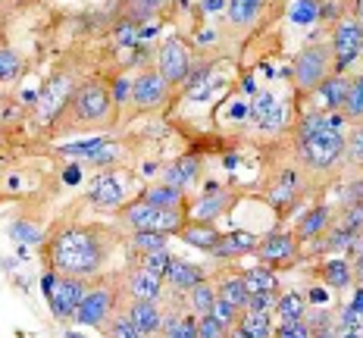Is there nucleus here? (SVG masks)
<instances>
[{
    "label": "nucleus",
    "instance_id": "19",
    "mask_svg": "<svg viewBox=\"0 0 363 338\" xmlns=\"http://www.w3.org/2000/svg\"><path fill=\"white\" fill-rule=\"evenodd\" d=\"M179 238L185 244L198 247V251H213V247L219 244V238H223V232L216 229L213 222H201V220H185V225L179 229Z\"/></svg>",
    "mask_w": 363,
    "mask_h": 338
},
{
    "label": "nucleus",
    "instance_id": "38",
    "mask_svg": "<svg viewBox=\"0 0 363 338\" xmlns=\"http://www.w3.org/2000/svg\"><path fill=\"white\" fill-rule=\"evenodd\" d=\"M260 6H263V0H232L229 4V19L235 22V26H247V22L257 19Z\"/></svg>",
    "mask_w": 363,
    "mask_h": 338
},
{
    "label": "nucleus",
    "instance_id": "29",
    "mask_svg": "<svg viewBox=\"0 0 363 338\" xmlns=\"http://www.w3.org/2000/svg\"><path fill=\"white\" fill-rule=\"evenodd\" d=\"M245 285H247V291H272L276 295L279 291V276H276V269L272 266H267V263H257V266H251V269H245Z\"/></svg>",
    "mask_w": 363,
    "mask_h": 338
},
{
    "label": "nucleus",
    "instance_id": "42",
    "mask_svg": "<svg viewBox=\"0 0 363 338\" xmlns=\"http://www.w3.org/2000/svg\"><path fill=\"white\" fill-rule=\"evenodd\" d=\"M210 313H213V320L223 322L225 329H232L241 320V307H235L232 300H223V298H216V304H213V310Z\"/></svg>",
    "mask_w": 363,
    "mask_h": 338
},
{
    "label": "nucleus",
    "instance_id": "25",
    "mask_svg": "<svg viewBox=\"0 0 363 338\" xmlns=\"http://www.w3.org/2000/svg\"><path fill=\"white\" fill-rule=\"evenodd\" d=\"M320 279H323L326 288L342 291V288H347V285L354 282V266L347 260H342V257H332V260H326L320 266Z\"/></svg>",
    "mask_w": 363,
    "mask_h": 338
},
{
    "label": "nucleus",
    "instance_id": "52",
    "mask_svg": "<svg viewBox=\"0 0 363 338\" xmlns=\"http://www.w3.org/2000/svg\"><path fill=\"white\" fill-rule=\"evenodd\" d=\"M116 157H119V147L113 145V141H107V145L97 150V154L91 157L88 163H97V167H110V163H116Z\"/></svg>",
    "mask_w": 363,
    "mask_h": 338
},
{
    "label": "nucleus",
    "instance_id": "48",
    "mask_svg": "<svg viewBox=\"0 0 363 338\" xmlns=\"http://www.w3.org/2000/svg\"><path fill=\"white\" fill-rule=\"evenodd\" d=\"M276 298L272 291H254V295H247V304L245 310H254V313H272V307H276Z\"/></svg>",
    "mask_w": 363,
    "mask_h": 338
},
{
    "label": "nucleus",
    "instance_id": "35",
    "mask_svg": "<svg viewBox=\"0 0 363 338\" xmlns=\"http://www.w3.org/2000/svg\"><path fill=\"white\" fill-rule=\"evenodd\" d=\"M276 107H279L276 94H272V91H257L254 101H251V107H247V116H251V123L260 129V125L272 116V110H276Z\"/></svg>",
    "mask_w": 363,
    "mask_h": 338
},
{
    "label": "nucleus",
    "instance_id": "40",
    "mask_svg": "<svg viewBox=\"0 0 363 338\" xmlns=\"http://www.w3.org/2000/svg\"><path fill=\"white\" fill-rule=\"evenodd\" d=\"M291 22L294 26H316L320 22V0H298L291 6Z\"/></svg>",
    "mask_w": 363,
    "mask_h": 338
},
{
    "label": "nucleus",
    "instance_id": "11",
    "mask_svg": "<svg viewBox=\"0 0 363 338\" xmlns=\"http://www.w3.org/2000/svg\"><path fill=\"white\" fill-rule=\"evenodd\" d=\"M169 88L172 85L163 79L160 72H157V66L154 69H145V72H138L132 79V103L138 110H157V107H163L166 103Z\"/></svg>",
    "mask_w": 363,
    "mask_h": 338
},
{
    "label": "nucleus",
    "instance_id": "15",
    "mask_svg": "<svg viewBox=\"0 0 363 338\" xmlns=\"http://www.w3.org/2000/svg\"><path fill=\"white\" fill-rule=\"evenodd\" d=\"M125 313L132 317V322L141 329L147 338L154 335H163V322H166V313L157 300H128Z\"/></svg>",
    "mask_w": 363,
    "mask_h": 338
},
{
    "label": "nucleus",
    "instance_id": "33",
    "mask_svg": "<svg viewBox=\"0 0 363 338\" xmlns=\"http://www.w3.org/2000/svg\"><path fill=\"white\" fill-rule=\"evenodd\" d=\"M166 242H169V235H163V232H132L128 235V251L135 254L166 251Z\"/></svg>",
    "mask_w": 363,
    "mask_h": 338
},
{
    "label": "nucleus",
    "instance_id": "24",
    "mask_svg": "<svg viewBox=\"0 0 363 338\" xmlns=\"http://www.w3.org/2000/svg\"><path fill=\"white\" fill-rule=\"evenodd\" d=\"M347 88H351V79L342 72H332L326 81H323L320 88H316V94L323 97V103H326L329 113H342L345 107V97H347Z\"/></svg>",
    "mask_w": 363,
    "mask_h": 338
},
{
    "label": "nucleus",
    "instance_id": "37",
    "mask_svg": "<svg viewBox=\"0 0 363 338\" xmlns=\"http://www.w3.org/2000/svg\"><path fill=\"white\" fill-rule=\"evenodd\" d=\"M22 69H26V66H22V57L13 47H6V44H4V47H0V85L16 81L22 75Z\"/></svg>",
    "mask_w": 363,
    "mask_h": 338
},
{
    "label": "nucleus",
    "instance_id": "27",
    "mask_svg": "<svg viewBox=\"0 0 363 338\" xmlns=\"http://www.w3.org/2000/svg\"><path fill=\"white\" fill-rule=\"evenodd\" d=\"M216 295L223 300H232L235 307L245 310L247 295H251V291H247L245 276H241V273H223V276H219V282H216Z\"/></svg>",
    "mask_w": 363,
    "mask_h": 338
},
{
    "label": "nucleus",
    "instance_id": "53",
    "mask_svg": "<svg viewBox=\"0 0 363 338\" xmlns=\"http://www.w3.org/2000/svg\"><path fill=\"white\" fill-rule=\"evenodd\" d=\"M363 201V182H357V185H351L345 191V204H360Z\"/></svg>",
    "mask_w": 363,
    "mask_h": 338
},
{
    "label": "nucleus",
    "instance_id": "36",
    "mask_svg": "<svg viewBox=\"0 0 363 338\" xmlns=\"http://www.w3.org/2000/svg\"><path fill=\"white\" fill-rule=\"evenodd\" d=\"M345 119H354V123H363V72L357 79H351V88H347V97H345Z\"/></svg>",
    "mask_w": 363,
    "mask_h": 338
},
{
    "label": "nucleus",
    "instance_id": "16",
    "mask_svg": "<svg viewBox=\"0 0 363 338\" xmlns=\"http://www.w3.org/2000/svg\"><path fill=\"white\" fill-rule=\"evenodd\" d=\"M203 279H207L203 266H198V263H188V260H176V257H172L169 269H166V276H163L166 288H169V291H185V295L198 282H203Z\"/></svg>",
    "mask_w": 363,
    "mask_h": 338
},
{
    "label": "nucleus",
    "instance_id": "43",
    "mask_svg": "<svg viewBox=\"0 0 363 338\" xmlns=\"http://www.w3.org/2000/svg\"><path fill=\"white\" fill-rule=\"evenodd\" d=\"M6 232H10V238H16L19 244H41V232H38L28 220H16Z\"/></svg>",
    "mask_w": 363,
    "mask_h": 338
},
{
    "label": "nucleus",
    "instance_id": "62",
    "mask_svg": "<svg viewBox=\"0 0 363 338\" xmlns=\"http://www.w3.org/2000/svg\"><path fill=\"white\" fill-rule=\"evenodd\" d=\"M69 338H79V335H72V332H69Z\"/></svg>",
    "mask_w": 363,
    "mask_h": 338
},
{
    "label": "nucleus",
    "instance_id": "14",
    "mask_svg": "<svg viewBox=\"0 0 363 338\" xmlns=\"http://www.w3.org/2000/svg\"><path fill=\"white\" fill-rule=\"evenodd\" d=\"M123 282H125L123 295H128V300H157V304H160L163 295H166V282L160 279V276L145 273L141 266L128 269Z\"/></svg>",
    "mask_w": 363,
    "mask_h": 338
},
{
    "label": "nucleus",
    "instance_id": "13",
    "mask_svg": "<svg viewBox=\"0 0 363 338\" xmlns=\"http://www.w3.org/2000/svg\"><path fill=\"white\" fill-rule=\"evenodd\" d=\"M69 97H72V85L66 75L50 79L48 88L38 94V116H41V123H50L54 116H60V113L69 107Z\"/></svg>",
    "mask_w": 363,
    "mask_h": 338
},
{
    "label": "nucleus",
    "instance_id": "18",
    "mask_svg": "<svg viewBox=\"0 0 363 338\" xmlns=\"http://www.w3.org/2000/svg\"><path fill=\"white\" fill-rule=\"evenodd\" d=\"M257 242H260V238L251 235V232L235 229V232H225V235L219 238V244L210 254H213L216 260H238V257H245V254H254Z\"/></svg>",
    "mask_w": 363,
    "mask_h": 338
},
{
    "label": "nucleus",
    "instance_id": "32",
    "mask_svg": "<svg viewBox=\"0 0 363 338\" xmlns=\"http://www.w3.org/2000/svg\"><path fill=\"white\" fill-rule=\"evenodd\" d=\"M238 326L245 329L247 335L254 338H272L276 335V326H272V313H254V310H241Z\"/></svg>",
    "mask_w": 363,
    "mask_h": 338
},
{
    "label": "nucleus",
    "instance_id": "23",
    "mask_svg": "<svg viewBox=\"0 0 363 338\" xmlns=\"http://www.w3.org/2000/svg\"><path fill=\"white\" fill-rule=\"evenodd\" d=\"M141 201H147V204L154 207H163V210H182L185 207V191L169 182H157V185H147L145 191H141Z\"/></svg>",
    "mask_w": 363,
    "mask_h": 338
},
{
    "label": "nucleus",
    "instance_id": "6",
    "mask_svg": "<svg viewBox=\"0 0 363 338\" xmlns=\"http://www.w3.org/2000/svg\"><path fill=\"white\" fill-rule=\"evenodd\" d=\"M363 57V26L357 16H342L332 32V72L347 75L354 63Z\"/></svg>",
    "mask_w": 363,
    "mask_h": 338
},
{
    "label": "nucleus",
    "instance_id": "51",
    "mask_svg": "<svg viewBox=\"0 0 363 338\" xmlns=\"http://www.w3.org/2000/svg\"><path fill=\"white\" fill-rule=\"evenodd\" d=\"M110 97H113V107L125 103L128 97H132V79H128V75H119V79H113V85H110Z\"/></svg>",
    "mask_w": 363,
    "mask_h": 338
},
{
    "label": "nucleus",
    "instance_id": "10",
    "mask_svg": "<svg viewBox=\"0 0 363 338\" xmlns=\"http://www.w3.org/2000/svg\"><path fill=\"white\" fill-rule=\"evenodd\" d=\"M298 238H294V232H269V235H263L260 242H257V260L267 263V266H291L294 260H298Z\"/></svg>",
    "mask_w": 363,
    "mask_h": 338
},
{
    "label": "nucleus",
    "instance_id": "63",
    "mask_svg": "<svg viewBox=\"0 0 363 338\" xmlns=\"http://www.w3.org/2000/svg\"><path fill=\"white\" fill-rule=\"evenodd\" d=\"M360 320H363V310H360Z\"/></svg>",
    "mask_w": 363,
    "mask_h": 338
},
{
    "label": "nucleus",
    "instance_id": "61",
    "mask_svg": "<svg viewBox=\"0 0 363 338\" xmlns=\"http://www.w3.org/2000/svg\"><path fill=\"white\" fill-rule=\"evenodd\" d=\"M357 22L363 26V0H357Z\"/></svg>",
    "mask_w": 363,
    "mask_h": 338
},
{
    "label": "nucleus",
    "instance_id": "46",
    "mask_svg": "<svg viewBox=\"0 0 363 338\" xmlns=\"http://www.w3.org/2000/svg\"><path fill=\"white\" fill-rule=\"evenodd\" d=\"M116 41H119V47H138V44H141L138 22H132V19H123V22H119V28H116Z\"/></svg>",
    "mask_w": 363,
    "mask_h": 338
},
{
    "label": "nucleus",
    "instance_id": "39",
    "mask_svg": "<svg viewBox=\"0 0 363 338\" xmlns=\"http://www.w3.org/2000/svg\"><path fill=\"white\" fill-rule=\"evenodd\" d=\"M169 263H172V257H169V251H150V254H138V266L145 269V273H150V276H166V269H169Z\"/></svg>",
    "mask_w": 363,
    "mask_h": 338
},
{
    "label": "nucleus",
    "instance_id": "31",
    "mask_svg": "<svg viewBox=\"0 0 363 338\" xmlns=\"http://www.w3.org/2000/svg\"><path fill=\"white\" fill-rule=\"evenodd\" d=\"M354 232L345 229V225H332V229H326L320 238H316V251L323 254H335V251H347V247L354 244Z\"/></svg>",
    "mask_w": 363,
    "mask_h": 338
},
{
    "label": "nucleus",
    "instance_id": "57",
    "mask_svg": "<svg viewBox=\"0 0 363 338\" xmlns=\"http://www.w3.org/2000/svg\"><path fill=\"white\" fill-rule=\"evenodd\" d=\"M354 276H357V282L363 285V254L360 257H354Z\"/></svg>",
    "mask_w": 363,
    "mask_h": 338
},
{
    "label": "nucleus",
    "instance_id": "60",
    "mask_svg": "<svg viewBox=\"0 0 363 338\" xmlns=\"http://www.w3.org/2000/svg\"><path fill=\"white\" fill-rule=\"evenodd\" d=\"M313 338H338V332H332V329H320V332H313Z\"/></svg>",
    "mask_w": 363,
    "mask_h": 338
},
{
    "label": "nucleus",
    "instance_id": "5",
    "mask_svg": "<svg viewBox=\"0 0 363 338\" xmlns=\"http://www.w3.org/2000/svg\"><path fill=\"white\" fill-rule=\"evenodd\" d=\"M332 75V44H307V47L298 50L291 66V79L301 91H316Z\"/></svg>",
    "mask_w": 363,
    "mask_h": 338
},
{
    "label": "nucleus",
    "instance_id": "4",
    "mask_svg": "<svg viewBox=\"0 0 363 338\" xmlns=\"http://www.w3.org/2000/svg\"><path fill=\"white\" fill-rule=\"evenodd\" d=\"M345 147H347V138L345 132H313L310 138L298 141V154H301V163L307 169H316V172H326L332 167L345 160Z\"/></svg>",
    "mask_w": 363,
    "mask_h": 338
},
{
    "label": "nucleus",
    "instance_id": "49",
    "mask_svg": "<svg viewBox=\"0 0 363 338\" xmlns=\"http://www.w3.org/2000/svg\"><path fill=\"white\" fill-rule=\"evenodd\" d=\"M198 338H229V329L213 320V313L198 317Z\"/></svg>",
    "mask_w": 363,
    "mask_h": 338
},
{
    "label": "nucleus",
    "instance_id": "55",
    "mask_svg": "<svg viewBox=\"0 0 363 338\" xmlns=\"http://www.w3.org/2000/svg\"><path fill=\"white\" fill-rule=\"evenodd\" d=\"M326 300H329L326 288H310L307 291V304H326Z\"/></svg>",
    "mask_w": 363,
    "mask_h": 338
},
{
    "label": "nucleus",
    "instance_id": "50",
    "mask_svg": "<svg viewBox=\"0 0 363 338\" xmlns=\"http://www.w3.org/2000/svg\"><path fill=\"white\" fill-rule=\"evenodd\" d=\"M163 4H166V0H135V13H132V16H128V19H132V22H138V26H141V22H147V19L154 16L157 10H160Z\"/></svg>",
    "mask_w": 363,
    "mask_h": 338
},
{
    "label": "nucleus",
    "instance_id": "7",
    "mask_svg": "<svg viewBox=\"0 0 363 338\" xmlns=\"http://www.w3.org/2000/svg\"><path fill=\"white\" fill-rule=\"evenodd\" d=\"M119 295L123 291L119 288H113V285H91L88 288V295L85 300H82V307L75 310V322L79 326H94V329H104L110 322V317L116 313V307H119Z\"/></svg>",
    "mask_w": 363,
    "mask_h": 338
},
{
    "label": "nucleus",
    "instance_id": "54",
    "mask_svg": "<svg viewBox=\"0 0 363 338\" xmlns=\"http://www.w3.org/2000/svg\"><path fill=\"white\" fill-rule=\"evenodd\" d=\"M79 179H82V167H79V163L66 167V172H63V182L66 185H79Z\"/></svg>",
    "mask_w": 363,
    "mask_h": 338
},
{
    "label": "nucleus",
    "instance_id": "8",
    "mask_svg": "<svg viewBox=\"0 0 363 338\" xmlns=\"http://www.w3.org/2000/svg\"><path fill=\"white\" fill-rule=\"evenodd\" d=\"M91 285L85 279H75V276H63L57 273V282H54V291L48 295V304H50V313L57 320H72L75 310L82 307Z\"/></svg>",
    "mask_w": 363,
    "mask_h": 338
},
{
    "label": "nucleus",
    "instance_id": "9",
    "mask_svg": "<svg viewBox=\"0 0 363 338\" xmlns=\"http://www.w3.org/2000/svg\"><path fill=\"white\" fill-rule=\"evenodd\" d=\"M157 72L163 75L169 85H182L191 75V54L182 38H169L160 50H157Z\"/></svg>",
    "mask_w": 363,
    "mask_h": 338
},
{
    "label": "nucleus",
    "instance_id": "17",
    "mask_svg": "<svg viewBox=\"0 0 363 338\" xmlns=\"http://www.w3.org/2000/svg\"><path fill=\"white\" fill-rule=\"evenodd\" d=\"M232 194L225 191V188H219L216 182H207V188H203V194L198 201H194V213L191 220H201V222H213L219 213H223L225 207H229Z\"/></svg>",
    "mask_w": 363,
    "mask_h": 338
},
{
    "label": "nucleus",
    "instance_id": "22",
    "mask_svg": "<svg viewBox=\"0 0 363 338\" xmlns=\"http://www.w3.org/2000/svg\"><path fill=\"white\" fill-rule=\"evenodd\" d=\"M198 176H201V160H198V157H179L176 163H169V167H166L163 182H169V185L182 188V191H188V188L198 182Z\"/></svg>",
    "mask_w": 363,
    "mask_h": 338
},
{
    "label": "nucleus",
    "instance_id": "28",
    "mask_svg": "<svg viewBox=\"0 0 363 338\" xmlns=\"http://www.w3.org/2000/svg\"><path fill=\"white\" fill-rule=\"evenodd\" d=\"M163 338H198V317L194 313L169 310L163 322Z\"/></svg>",
    "mask_w": 363,
    "mask_h": 338
},
{
    "label": "nucleus",
    "instance_id": "45",
    "mask_svg": "<svg viewBox=\"0 0 363 338\" xmlns=\"http://www.w3.org/2000/svg\"><path fill=\"white\" fill-rule=\"evenodd\" d=\"M338 225L351 229L354 235H363V201H360V204H345V210H342V222H338Z\"/></svg>",
    "mask_w": 363,
    "mask_h": 338
},
{
    "label": "nucleus",
    "instance_id": "30",
    "mask_svg": "<svg viewBox=\"0 0 363 338\" xmlns=\"http://www.w3.org/2000/svg\"><path fill=\"white\" fill-rule=\"evenodd\" d=\"M216 298H219L216 295V285L210 279H203V282H198L191 291H188V307H191L194 317H207V313L213 310Z\"/></svg>",
    "mask_w": 363,
    "mask_h": 338
},
{
    "label": "nucleus",
    "instance_id": "12",
    "mask_svg": "<svg viewBox=\"0 0 363 338\" xmlns=\"http://www.w3.org/2000/svg\"><path fill=\"white\" fill-rule=\"evenodd\" d=\"M88 204L97 210H119L125 204V188L116 172H101L88 188Z\"/></svg>",
    "mask_w": 363,
    "mask_h": 338
},
{
    "label": "nucleus",
    "instance_id": "2",
    "mask_svg": "<svg viewBox=\"0 0 363 338\" xmlns=\"http://www.w3.org/2000/svg\"><path fill=\"white\" fill-rule=\"evenodd\" d=\"M66 119L69 125H107L113 123V97L110 85L91 79L85 85H79L69 97V107H66Z\"/></svg>",
    "mask_w": 363,
    "mask_h": 338
},
{
    "label": "nucleus",
    "instance_id": "44",
    "mask_svg": "<svg viewBox=\"0 0 363 338\" xmlns=\"http://www.w3.org/2000/svg\"><path fill=\"white\" fill-rule=\"evenodd\" d=\"M345 157L354 167H363V123L354 125L351 138H347V147H345Z\"/></svg>",
    "mask_w": 363,
    "mask_h": 338
},
{
    "label": "nucleus",
    "instance_id": "56",
    "mask_svg": "<svg viewBox=\"0 0 363 338\" xmlns=\"http://www.w3.org/2000/svg\"><path fill=\"white\" fill-rule=\"evenodd\" d=\"M338 320H342V326H354V322H360V313L354 310L351 304H347L345 310H342V317H338Z\"/></svg>",
    "mask_w": 363,
    "mask_h": 338
},
{
    "label": "nucleus",
    "instance_id": "1",
    "mask_svg": "<svg viewBox=\"0 0 363 338\" xmlns=\"http://www.w3.org/2000/svg\"><path fill=\"white\" fill-rule=\"evenodd\" d=\"M113 254V232L101 229V225H63L54 232L48 244V263L50 269L63 276H75V279H97L104 273Z\"/></svg>",
    "mask_w": 363,
    "mask_h": 338
},
{
    "label": "nucleus",
    "instance_id": "58",
    "mask_svg": "<svg viewBox=\"0 0 363 338\" xmlns=\"http://www.w3.org/2000/svg\"><path fill=\"white\" fill-rule=\"evenodd\" d=\"M229 338H254V335H247V332H245V329H241V326H238V322H235V326H232V329H229Z\"/></svg>",
    "mask_w": 363,
    "mask_h": 338
},
{
    "label": "nucleus",
    "instance_id": "21",
    "mask_svg": "<svg viewBox=\"0 0 363 338\" xmlns=\"http://www.w3.org/2000/svg\"><path fill=\"white\" fill-rule=\"evenodd\" d=\"M329 225H332V210L329 207H313L301 216L298 225H294V238H298V242H316Z\"/></svg>",
    "mask_w": 363,
    "mask_h": 338
},
{
    "label": "nucleus",
    "instance_id": "3",
    "mask_svg": "<svg viewBox=\"0 0 363 338\" xmlns=\"http://www.w3.org/2000/svg\"><path fill=\"white\" fill-rule=\"evenodd\" d=\"M116 216L128 232H163V235H179V229L188 220L182 210H163L141 198L132 204H123L116 210Z\"/></svg>",
    "mask_w": 363,
    "mask_h": 338
},
{
    "label": "nucleus",
    "instance_id": "34",
    "mask_svg": "<svg viewBox=\"0 0 363 338\" xmlns=\"http://www.w3.org/2000/svg\"><path fill=\"white\" fill-rule=\"evenodd\" d=\"M104 332H107V338H147V335L132 322V317H128L125 310H116V313H113L110 322L104 326Z\"/></svg>",
    "mask_w": 363,
    "mask_h": 338
},
{
    "label": "nucleus",
    "instance_id": "41",
    "mask_svg": "<svg viewBox=\"0 0 363 338\" xmlns=\"http://www.w3.org/2000/svg\"><path fill=\"white\" fill-rule=\"evenodd\" d=\"M107 141L104 138H94V141H79V145H66V147H60V154H66V157H75V160H82V163H88L91 157L97 154Z\"/></svg>",
    "mask_w": 363,
    "mask_h": 338
},
{
    "label": "nucleus",
    "instance_id": "59",
    "mask_svg": "<svg viewBox=\"0 0 363 338\" xmlns=\"http://www.w3.org/2000/svg\"><path fill=\"white\" fill-rule=\"evenodd\" d=\"M203 10H223V0H203Z\"/></svg>",
    "mask_w": 363,
    "mask_h": 338
},
{
    "label": "nucleus",
    "instance_id": "20",
    "mask_svg": "<svg viewBox=\"0 0 363 338\" xmlns=\"http://www.w3.org/2000/svg\"><path fill=\"white\" fill-rule=\"evenodd\" d=\"M298 194H301V172L298 169H285L282 176L276 179V185H269L267 201L276 210H289L294 201H298Z\"/></svg>",
    "mask_w": 363,
    "mask_h": 338
},
{
    "label": "nucleus",
    "instance_id": "47",
    "mask_svg": "<svg viewBox=\"0 0 363 338\" xmlns=\"http://www.w3.org/2000/svg\"><path fill=\"white\" fill-rule=\"evenodd\" d=\"M272 338H313V329H310L304 320L279 322V326H276V335H272Z\"/></svg>",
    "mask_w": 363,
    "mask_h": 338
},
{
    "label": "nucleus",
    "instance_id": "26",
    "mask_svg": "<svg viewBox=\"0 0 363 338\" xmlns=\"http://www.w3.org/2000/svg\"><path fill=\"white\" fill-rule=\"evenodd\" d=\"M304 313H307V298L301 291H285V295L276 298V307H272V317H279V322L304 320Z\"/></svg>",
    "mask_w": 363,
    "mask_h": 338
}]
</instances>
